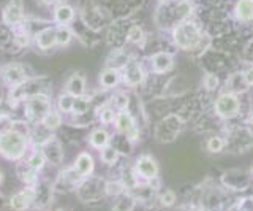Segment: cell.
<instances>
[{
    "mask_svg": "<svg viewBox=\"0 0 253 211\" xmlns=\"http://www.w3.org/2000/svg\"><path fill=\"white\" fill-rule=\"evenodd\" d=\"M172 42L182 51H196L203 48L204 34L201 27L193 22L192 19L176 22V26L172 27Z\"/></svg>",
    "mask_w": 253,
    "mask_h": 211,
    "instance_id": "cell-1",
    "label": "cell"
},
{
    "mask_svg": "<svg viewBox=\"0 0 253 211\" xmlns=\"http://www.w3.org/2000/svg\"><path fill=\"white\" fill-rule=\"evenodd\" d=\"M30 150L32 146L27 135H22L16 130L5 132L0 135V158L8 162L24 160Z\"/></svg>",
    "mask_w": 253,
    "mask_h": 211,
    "instance_id": "cell-2",
    "label": "cell"
},
{
    "mask_svg": "<svg viewBox=\"0 0 253 211\" xmlns=\"http://www.w3.org/2000/svg\"><path fill=\"white\" fill-rule=\"evenodd\" d=\"M105 184L106 179L103 176L92 175L89 178H83L81 183L76 186L75 195L79 202L85 203V205H98L106 199Z\"/></svg>",
    "mask_w": 253,
    "mask_h": 211,
    "instance_id": "cell-3",
    "label": "cell"
},
{
    "mask_svg": "<svg viewBox=\"0 0 253 211\" xmlns=\"http://www.w3.org/2000/svg\"><path fill=\"white\" fill-rule=\"evenodd\" d=\"M242 110V100L241 96L228 91H221L217 99L213 100V113H215L217 118L229 121L234 119L241 114Z\"/></svg>",
    "mask_w": 253,
    "mask_h": 211,
    "instance_id": "cell-4",
    "label": "cell"
},
{
    "mask_svg": "<svg viewBox=\"0 0 253 211\" xmlns=\"http://www.w3.org/2000/svg\"><path fill=\"white\" fill-rule=\"evenodd\" d=\"M185 127V121L177 113H169L157 124L155 127V140L158 143H171L174 142Z\"/></svg>",
    "mask_w": 253,
    "mask_h": 211,
    "instance_id": "cell-5",
    "label": "cell"
},
{
    "mask_svg": "<svg viewBox=\"0 0 253 211\" xmlns=\"http://www.w3.org/2000/svg\"><path fill=\"white\" fill-rule=\"evenodd\" d=\"M252 184L253 179L249 171L239 168L228 170L220 176V186L228 192H245L250 189Z\"/></svg>",
    "mask_w": 253,
    "mask_h": 211,
    "instance_id": "cell-6",
    "label": "cell"
},
{
    "mask_svg": "<svg viewBox=\"0 0 253 211\" xmlns=\"http://www.w3.org/2000/svg\"><path fill=\"white\" fill-rule=\"evenodd\" d=\"M113 126L116 127L117 134L126 137L131 143H136L138 140H139V135H141L139 127H138V124H136V119H134V116L128 110L117 111Z\"/></svg>",
    "mask_w": 253,
    "mask_h": 211,
    "instance_id": "cell-7",
    "label": "cell"
},
{
    "mask_svg": "<svg viewBox=\"0 0 253 211\" xmlns=\"http://www.w3.org/2000/svg\"><path fill=\"white\" fill-rule=\"evenodd\" d=\"M51 111V102L44 94H34L26 99V113L29 122H42L44 116Z\"/></svg>",
    "mask_w": 253,
    "mask_h": 211,
    "instance_id": "cell-8",
    "label": "cell"
},
{
    "mask_svg": "<svg viewBox=\"0 0 253 211\" xmlns=\"http://www.w3.org/2000/svg\"><path fill=\"white\" fill-rule=\"evenodd\" d=\"M81 176H79L75 168L68 165V167H63L57 176L54 178L52 181V191L54 194H68V192H75L76 186L81 183Z\"/></svg>",
    "mask_w": 253,
    "mask_h": 211,
    "instance_id": "cell-9",
    "label": "cell"
},
{
    "mask_svg": "<svg viewBox=\"0 0 253 211\" xmlns=\"http://www.w3.org/2000/svg\"><path fill=\"white\" fill-rule=\"evenodd\" d=\"M133 168L141 181H152L160 176V165L152 154H141L134 159Z\"/></svg>",
    "mask_w": 253,
    "mask_h": 211,
    "instance_id": "cell-10",
    "label": "cell"
},
{
    "mask_svg": "<svg viewBox=\"0 0 253 211\" xmlns=\"http://www.w3.org/2000/svg\"><path fill=\"white\" fill-rule=\"evenodd\" d=\"M35 205V187L22 186L8 197V208L11 211H30Z\"/></svg>",
    "mask_w": 253,
    "mask_h": 211,
    "instance_id": "cell-11",
    "label": "cell"
},
{
    "mask_svg": "<svg viewBox=\"0 0 253 211\" xmlns=\"http://www.w3.org/2000/svg\"><path fill=\"white\" fill-rule=\"evenodd\" d=\"M122 81L128 88H138L146 80V72L136 59H128L126 64L121 68Z\"/></svg>",
    "mask_w": 253,
    "mask_h": 211,
    "instance_id": "cell-12",
    "label": "cell"
},
{
    "mask_svg": "<svg viewBox=\"0 0 253 211\" xmlns=\"http://www.w3.org/2000/svg\"><path fill=\"white\" fill-rule=\"evenodd\" d=\"M43 151L47 163H51L52 167H62L63 159H65V153H63V146L57 137H51L47 142L40 148Z\"/></svg>",
    "mask_w": 253,
    "mask_h": 211,
    "instance_id": "cell-13",
    "label": "cell"
},
{
    "mask_svg": "<svg viewBox=\"0 0 253 211\" xmlns=\"http://www.w3.org/2000/svg\"><path fill=\"white\" fill-rule=\"evenodd\" d=\"M54 191H52V181L47 178L40 179V183L35 186V205L34 210H46L54 202Z\"/></svg>",
    "mask_w": 253,
    "mask_h": 211,
    "instance_id": "cell-14",
    "label": "cell"
},
{
    "mask_svg": "<svg viewBox=\"0 0 253 211\" xmlns=\"http://www.w3.org/2000/svg\"><path fill=\"white\" fill-rule=\"evenodd\" d=\"M14 173L18 181L26 187H35L40 183V179H42V173L32 168L26 160L16 162Z\"/></svg>",
    "mask_w": 253,
    "mask_h": 211,
    "instance_id": "cell-15",
    "label": "cell"
},
{
    "mask_svg": "<svg viewBox=\"0 0 253 211\" xmlns=\"http://www.w3.org/2000/svg\"><path fill=\"white\" fill-rule=\"evenodd\" d=\"M71 167L75 168V171L81 178L92 176L95 173V158H93V154L89 153V151H81L75 158L73 163H71Z\"/></svg>",
    "mask_w": 253,
    "mask_h": 211,
    "instance_id": "cell-16",
    "label": "cell"
},
{
    "mask_svg": "<svg viewBox=\"0 0 253 211\" xmlns=\"http://www.w3.org/2000/svg\"><path fill=\"white\" fill-rule=\"evenodd\" d=\"M174 67V57L168 51H158L150 57V70L155 75H165L171 72Z\"/></svg>",
    "mask_w": 253,
    "mask_h": 211,
    "instance_id": "cell-17",
    "label": "cell"
},
{
    "mask_svg": "<svg viewBox=\"0 0 253 211\" xmlns=\"http://www.w3.org/2000/svg\"><path fill=\"white\" fill-rule=\"evenodd\" d=\"M2 76H3V81L6 84H10L11 88L14 86H19L24 84L27 81V75H26V70L21 64H8L6 67H3L2 70Z\"/></svg>",
    "mask_w": 253,
    "mask_h": 211,
    "instance_id": "cell-18",
    "label": "cell"
},
{
    "mask_svg": "<svg viewBox=\"0 0 253 211\" xmlns=\"http://www.w3.org/2000/svg\"><path fill=\"white\" fill-rule=\"evenodd\" d=\"M87 143L92 148V150H103L105 146H108L111 143V134L105 129V127H98V129H93L90 132L89 138H87Z\"/></svg>",
    "mask_w": 253,
    "mask_h": 211,
    "instance_id": "cell-19",
    "label": "cell"
},
{
    "mask_svg": "<svg viewBox=\"0 0 253 211\" xmlns=\"http://www.w3.org/2000/svg\"><path fill=\"white\" fill-rule=\"evenodd\" d=\"M249 89L250 88H249L247 81H245L242 72H234V73H231V75L228 76V80H226V89L225 91L237 94V96H242V94H245Z\"/></svg>",
    "mask_w": 253,
    "mask_h": 211,
    "instance_id": "cell-20",
    "label": "cell"
},
{
    "mask_svg": "<svg viewBox=\"0 0 253 211\" xmlns=\"http://www.w3.org/2000/svg\"><path fill=\"white\" fill-rule=\"evenodd\" d=\"M98 81H100V86H101L103 89H114V88H117V84L122 81L121 70L113 68V67L105 68L100 73Z\"/></svg>",
    "mask_w": 253,
    "mask_h": 211,
    "instance_id": "cell-21",
    "label": "cell"
},
{
    "mask_svg": "<svg viewBox=\"0 0 253 211\" xmlns=\"http://www.w3.org/2000/svg\"><path fill=\"white\" fill-rule=\"evenodd\" d=\"M65 92L71 94L73 97L84 96V92H85V76L81 72L71 75L68 78L67 84H65Z\"/></svg>",
    "mask_w": 253,
    "mask_h": 211,
    "instance_id": "cell-22",
    "label": "cell"
},
{
    "mask_svg": "<svg viewBox=\"0 0 253 211\" xmlns=\"http://www.w3.org/2000/svg\"><path fill=\"white\" fill-rule=\"evenodd\" d=\"M234 18L241 22L253 21V0H237L234 5Z\"/></svg>",
    "mask_w": 253,
    "mask_h": 211,
    "instance_id": "cell-23",
    "label": "cell"
},
{
    "mask_svg": "<svg viewBox=\"0 0 253 211\" xmlns=\"http://www.w3.org/2000/svg\"><path fill=\"white\" fill-rule=\"evenodd\" d=\"M55 35H57V29H54V27L43 29L42 32H38L35 37L37 46L40 50H44V51L51 50L52 46L57 45V42H55Z\"/></svg>",
    "mask_w": 253,
    "mask_h": 211,
    "instance_id": "cell-24",
    "label": "cell"
},
{
    "mask_svg": "<svg viewBox=\"0 0 253 211\" xmlns=\"http://www.w3.org/2000/svg\"><path fill=\"white\" fill-rule=\"evenodd\" d=\"M24 160H26L34 170L40 171V173H42V171L47 165V160H46L44 154H43L42 150H40V148H32V150L29 151V154H27V158Z\"/></svg>",
    "mask_w": 253,
    "mask_h": 211,
    "instance_id": "cell-25",
    "label": "cell"
},
{
    "mask_svg": "<svg viewBox=\"0 0 253 211\" xmlns=\"http://www.w3.org/2000/svg\"><path fill=\"white\" fill-rule=\"evenodd\" d=\"M136 207H138L136 199H134L130 192H124L122 195H119V197L114 199L113 211H134Z\"/></svg>",
    "mask_w": 253,
    "mask_h": 211,
    "instance_id": "cell-26",
    "label": "cell"
},
{
    "mask_svg": "<svg viewBox=\"0 0 253 211\" xmlns=\"http://www.w3.org/2000/svg\"><path fill=\"white\" fill-rule=\"evenodd\" d=\"M98 153H100L98 158H100L101 163L106 167H116L119 163V159H121V153H119L111 143L103 148V150H100Z\"/></svg>",
    "mask_w": 253,
    "mask_h": 211,
    "instance_id": "cell-27",
    "label": "cell"
},
{
    "mask_svg": "<svg viewBox=\"0 0 253 211\" xmlns=\"http://www.w3.org/2000/svg\"><path fill=\"white\" fill-rule=\"evenodd\" d=\"M177 192L172 191V189H163L158 192V197H157V202H158V207L163 208V210H169V208H174L177 203Z\"/></svg>",
    "mask_w": 253,
    "mask_h": 211,
    "instance_id": "cell-28",
    "label": "cell"
},
{
    "mask_svg": "<svg viewBox=\"0 0 253 211\" xmlns=\"http://www.w3.org/2000/svg\"><path fill=\"white\" fill-rule=\"evenodd\" d=\"M226 150V140L221 135H211L206 140V151L209 154H221Z\"/></svg>",
    "mask_w": 253,
    "mask_h": 211,
    "instance_id": "cell-29",
    "label": "cell"
},
{
    "mask_svg": "<svg viewBox=\"0 0 253 211\" xmlns=\"http://www.w3.org/2000/svg\"><path fill=\"white\" fill-rule=\"evenodd\" d=\"M125 191V187L122 184V181L119 178H109L106 179V184H105V194H106V197H119V195H122Z\"/></svg>",
    "mask_w": 253,
    "mask_h": 211,
    "instance_id": "cell-30",
    "label": "cell"
},
{
    "mask_svg": "<svg viewBox=\"0 0 253 211\" xmlns=\"http://www.w3.org/2000/svg\"><path fill=\"white\" fill-rule=\"evenodd\" d=\"M42 126L44 127V129H47L49 132H54V130H57L60 126H62V113H59V111H54V110H51L49 113H47L44 118L42 119Z\"/></svg>",
    "mask_w": 253,
    "mask_h": 211,
    "instance_id": "cell-31",
    "label": "cell"
},
{
    "mask_svg": "<svg viewBox=\"0 0 253 211\" xmlns=\"http://www.w3.org/2000/svg\"><path fill=\"white\" fill-rule=\"evenodd\" d=\"M193 14V3L190 0H179L176 5V18L177 22L180 21H187L190 16Z\"/></svg>",
    "mask_w": 253,
    "mask_h": 211,
    "instance_id": "cell-32",
    "label": "cell"
},
{
    "mask_svg": "<svg viewBox=\"0 0 253 211\" xmlns=\"http://www.w3.org/2000/svg\"><path fill=\"white\" fill-rule=\"evenodd\" d=\"M75 99L76 97H73L68 92L60 94L59 99H57V110H59V113H62V114H70L71 111H73Z\"/></svg>",
    "mask_w": 253,
    "mask_h": 211,
    "instance_id": "cell-33",
    "label": "cell"
},
{
    "mask_svg": "<svg viewBox=\"0 0 253 211\" xmlns=\"http://www.w3.org/2000/svg\"><path fill=\"white\" fill-rule=\"evenodd\" d=\"M109 105L114 108L116 111H124L128 108L130 105V97H128V94H125L122 91H119L116 92L113 97H111V102H109Z\"/></svg>",
    "mask_w": 253,
    "mask_h": 211,
    "instance_id": "cell-34",
    "label": "cell"
},
{
    "mask_svg": "<svg viewBox=\"0 0 253 211\" xmlns=\"http://www.w3.org/2000/svg\"><path fill=\"white\" fill-rule=\"evenodd\" d=\"M116 113H117V111L108 104V105H105V106L98 108L97 116H98V119H100L101 124H105V126H109V124H114Z\"/></svg>",
    "mask_w": 253,
    "mask_h": 211,
    "instance_id": "cell-35",
    "label": "cell"
},
{
    "mask_svg": "<svg viewBox=\"0 0 253 211\" xmlns=\"http://www.w3.org/2000/svg\"><path fill=\"white\" fill-rule=\"evenodd\" d=\"M22 18V11L18 5L11 3L8 8L3 11V19L8 24H16V22H19V19Z\"/></svg>",
    "mask_w": 253,
    "mask_h": 211,
    "instance_id": "cell-36",
    "label": "cell"
},
{
    "mask_svg": "<svg viewBox=\"0 0 253 211\" xmlns=\"http://www.w3.org/2000/svg\"><path fill=\"white\" fill-rule=\"evenodd\" d=\"M71 19H73V8H71V6L62 5L55 10V21H57L59 24H67Z\"/></svg>",
    "mask_w": 253,
    "mask_h": 211,
    "instance_id": "cell-37",
    "label": "cell"
},
{
    "mask_svg": "<svg viewBox=\"0 0 253 211\" xmlns=\"http://www.w3.org/2000/svg\"><path fill=\"white\" fill-rule=\"evenodd\" d=\"M90 97H85V96H81V97H76L75 99V105H73V114H84L89 111V106H90Z\"/></svg>",
    "mask_w": 253,
    "mask_h": 211,
    "instance_id": "cell-38",
    "label": "cell"
},
{
    "mask_svg": "<svg viewBox=\"0 0 253 211\" xmlns=\"http://www.w3.org/2000/svg\"><path fill=\"white\" fill-rule=\"evenodd\" d=\"M203 84H204V89L208 92H213L220 88V78L217 73H206Z\"/></svg>",
    "mask_w": 253,
    "mask_h": 211,
    "instance_id": "cell-39",
    "label": "cell"
},
{
    "mask_svg": "<svg viewBox=\"0 0 253 211\" xmlns=\"http://www.w3.org/2000/svg\"><path fill=\"white\" fill-rule=\"evenodd\" d=\"M126 40H128L130 43H141L142 40H144V30L136 24L131 26L128 29V32H126Z\"/></svg>",
    "mask_w": 253,
    "mask_h": 211,
    "instance_id": "cell-40",
    "label": "cell"
},
{
    "mask_svg": "<svg viewBox=\"0 0 253 211\" xmlns=\"http://www.w3.org/2000/svg\"><path fill=\"white\" fill-rule=\"evenodd\" d=\"M71 38H73V34H71V30H70V29H67V27H59V29H57L55 42H57L59 46H67V45H70Z\"/></svg>",
    "mask_w": 253,
    "mask_h": 211,
    "instance_id": "cell-41",
    "label": "cell"
},
{
    "mask_svg": "<svg viewBox=\"0 0 253 211\" xmlns=\"http://www.w3.org/2000/svg\"><path fill=\"white\" fill-rule=\"evenodd\" d=\"M13 124L14 121L8 114H0V134L13 130Z\"/></svg>",
    "mask_w": 253,
    "mask_h": 211,
    "instance_id": "cell-42",
    "label": "cell"
},
{
    "mask_svg": "<svg viewBox=\"0 0 253 211\" xmlns=\"http://www.w3.org/2000/svg\"><path fill=\"white\" fill-rule=\"evenodd\" d=\"M242 73H244L245 81H247V84H249V88H253V65L250 64Z\"/></svg>",
    "mask_w": 253,
    "mask_h": 211,
    "instance_id": "cell-43",
    "label": "cell"
},
{
    "mask_svg": "<svg viewBox=\"0 0 253 211\" xmlns=\"http://www.w3.org/2000/svg\"><path fill=\"white\" fill-rule=\"evenodd\" d=\"M188 211H211V210H208V208L203 207V205H190Z\"/></svg>",
    "mask_w": 253,
    "mask_h": 211,
    "instance_id": "cell-44",
    "label": "cell"
},
{
    "mask_svg": "<svg viewBox=\"0 0 253 211\" xmlns=\"http://www.w3.org/2000/svg\"><path fill=\"white\" fill-rule=\"evenodd\" d=\"M247 124L250 127H253V108L249 111V114H247Z\"/></svg>",
    "mask_w": 253,
    "mask_h": 211,
    "instance_id": "cell-45",
    "label": "cell"
},
{
    "mask_svg": "<svg viewBox=\"0 0 253 211\" xmlns=\"http://www.w3.org/2000/svg\"><path fill=\"white\" fill-rule=\"evenodd\" d=\"M3 181H5V171L3 168H0V186L3 184Z\"/></svg>",
    "mask_w": 253,
    "mask_h": 211,
    "instance_id": "cell-46",
    "label": "cell"
},
{
    "mask_svg": "<svg viewBox=\"0 0 253 211\" xmlns=\"http://www.w3.org/2000/svg\"><path fill=\"white\" fill-rule=\"evenodd\" d=\"M147 211H160V208H154V207H152V205H150V207H149V210H147Z\"/></svg>",
    "mask_w": 253,
    "mask_h": 211,
    "instance_id": "cell-47",
    "label": "cell"
},
{
    "mask_svg": "<svg viewBox=\"0 0 253 211\" xmlns=\"http://www.w3.org/2000/svg\"><path fill=\"white\" fill-rule=\"evenodd\" d=\"M249 173H250V176H252V179H253V163H252V167L249 168Z\"/></svg>",
    "mask_w": 253,
    "mask_h": 211,
    "instance_id": "cell-48",
    "label": "cell"
},
{
    "mask_svg": "<svg viewBox=\"0 0 253 211\" xmlns=\"http://www.w3.org/2000/svg\"><path fill=\"white\" fill-rule=\"evenodd\" d=\"M162 3H171V2H174V0H160Z\"/></svg>",
    "mask_w": 253,
    "mask_h": 211,
    "instance_id": "cell-49",
    "label": "cell"
},
{
    "mask_svg": "<svg viewBox=\"0 0 253 211\" xmlns=\"http://www.w3.org/2000/svg\"><path fill=\"white\" fill-rule=\"evenodd\" d=\"M43 2H46V3H52V2H55V0H43Z\"/></svg>",
    "mask_w": 253,
    "mask_h": 211,
    "instance_id": "cell-50",
    "label": "cell"
},
{
    "mask_svg": "<svg viewBox=\"0 0 253 211\" xmlns=\"http://www.w3.org/2000/svg\"><path fill=\"white\" fill-rule=\"evenodd\" d=\"M52 211H67V210H63V208H55V210H52Z\"/></svg>",
    "mask_w": 253,
    "mask_h": 211,
    "instance_id": "cell-51",
    "label": "cell"
},
{
    "mask_svg": "<svg viewBox=\"0 0 253 211\" xmlns=\"http://www.w3.org/2000/svg\"><path fill=\"white\" fill-rule=\"evenodd\" d=\"M0 135H2V134H0Z\"/></svg>",
    "mask_w": 253,
    "mask_h": 211,
    "instance_id": "cell-52",
    "label": "cell"
}]
</instances>
